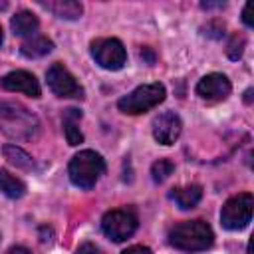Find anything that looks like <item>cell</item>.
I'll list each match as a JSON object with an SVG mask.
<instances>
[{
	"mask_svg": "<svg viewBox=\"0 0 254 254\" xmlns=\"http://www.w3.org/2000/svg\"><path fill=\"white\" fill-rule=\"evenodd\" d=\"M0 131L10 139L24 141L36 137L40 131L38 117L16 101H0Z\"/></svg>",
	"mask_w": 254,
	"mask_h": 254,
	"instance_id": "cell-1",
	"label": "cell"
},
{
	"mask_svg": "<svg viewBox=\"0 0 254 254\" xmlns=\"http://www.w3.org/2000/svg\"><path fill=\"white\" fill-rule=\"evenodd\" d=\"M214 242V232L204 220H183L169 230V244L185 250L198 252L210 248Z\"/></svg>",
	"mask_w": 254,
	"mask_h": 254,
	"instance_id": "cell-2",
	"label": "cell"
},
{
	"mask_svg": "<svg viewBox=\"0 0 254 254\" xmlns=\"http://www.w3.org/2000/svg\"><path fill=\"white\" fill-rule=\"evenodd\" d=\"M103 173H105V161L99 153L91 149H85L73 155L67 167L69 181L79 189H93Z\"/></svg>",
	"mask_w": 254,
	"mask_h": 254,
	"instance_id": "cell-3",
	"label": "cell"
},
{
	"mask_svg": "<svg viewBox=\"0 0 254 254\" xmlns=\"http://www.w3.org/2000/svg\"><path fill=\"white\" fill-rule=\"evenodd\" d=\"M165 95H167V91H165L163 83H145V85L135 87L131 93L123 95L117 101V107H119V111H123L127 115H139V113H145V111L157 107L159 103H163Z\"/></svg>",
	"mask_w": 254,
	"mask_h": 254,
	"instance_id": "cell-4",
	"label": "cell"
},
{
	"mask_svg": "<svg viewBox=\"0 0 254 254\" xmlns=\"http://www.w3.org/2000/svg\"><path fill=\"white\" fill-rule=\"evenodd\" d=\"M254 196L250 192H240L230 196L220 210V224L226 230H242L252 220Z\"/></svg>",
	"mask_w": 254,
	"mask_h": 254,
	"instance_id": "cell-5",
	"label": "cell"
},
{
	"mask_svg": "<svg viewBox=\"0 0 254 254\" xmlns=\"http://www.w3.org/2000/svg\"><path fill=\"white\" fill-rule=\"evenodd\" d=\"M137 214L133 208H115L103 214L101 218V230L107 238L113 242H123L137 230Z\"/></svg>",
	"mask_w": 254,
	"mask_h": 254,
	"instance_id": "cell-6",
	"label": "cell"
},
{
	"mask_svg": "<svg viewBox=\"0 0 254 254\" xmlns=\"http://www.w3.org/2000/svg\"><path fill=\"white\" fill-rule=\"evenodd\" d=\"M91 56L101 67L111 71L121 69L127 60V52L117 38H99L91 42Z\"/></svg>",
	"mask_w": 254,
	"mask_h": 254,
	"instance_id": "cell-7",
	"label": "cell"
},
{
	"mask_svg": "<svg viewBox=\"0 0 254 254\" xmlns=\"http://www.w3.org/2000/svg\"><path fill=\"white\" fill-rule=\"evenodd\" d=\"M46 79L50 89L58 97H83L81 85L75 81V77L69 73V69L64 64H52L46 71Z\"/></svg>",
	"mask_w": 254,
	"mask_h": 254,
	"instance_id": "cell-8",
	"label": "cell"
},
{
	"mask_svg": "<svg viewBox=\"0 0 254 254\" xmlns=\"http://www.w3.org/2000/svg\"><path fill=\"white\" fill-rule=\"evenodd\" d=\"M230 81L224 73H208L196 83V95L204 101H222L230 95Z\"/></svg>",
	"mask_w": 254,
	"mask_h": 254,
	"instance_id": "cell-9",
	"label": "cell"
},
{
	"mask_svg": "<svg viewBox=\"0 0 254 254\" xmlns=\"http://www.w3.org/2000/svg\"><path fill=\"white\" fill-rule=\"evenodd\" d=\"M183 131V121L175 111H165L153 119V137L161 145H173Z\"/></svg>",
	"mask_w": 254,
	"mask_h": 254,
	"instance_id": "cell-10",
	"label": "cell"
},
{
	"mask_svg": "<svg viewBox=\"0 0 254 254\" xmlns=\"http://www.w3.org/2000/svg\"><path fill=\"white\" fill-rule=\"evenodd\" d=\"M0 85H2L6 91L26 93V95H30V97H40V93H42L36 75L30 73V71H24V69H16V71L6 73V75L0 79Z\"/></svg>",
	"mask_w": 254,
	"mask_h": 254,
	"instance_id": "cell-11",
	"label": "cell"
},
{
	"mask_svg": "<svg viewBox=\"0 0 254 254\" xmlns=\"http://www.w3.org/2000/svg\"><path fill=\"white\" fill-rule=\"evenodd\" d=\"M38 26H40L38 18L32 12H28V10H22V12L14 14L12 20H10L12 32L16 36H20V38H32V36H36Z\"/></svg>",
	"mask_w": 254,
	"mask_h": 254,
	"instance_id": "cell-12",
	"label": "cell"
},
{
	"mask_svg": "<svg viewBox=\"0 0 254 254\" xmlns=\"http://www.w3.org/2000/svg\"><path fill=\"white\" fill-rule=\"evenodd\" d=\"M40 6H44L46 10H50L52 14H56L58 18L64 20H77L83 12L81 4L75 0H52V2H40Z\"/></svg>",
	"mask_w": 254,
	"mask_h": 254,
	"instance_id": "cell-13",
	"label": "cell"
},
{
	"mask_svg": "<svg viewBox=\"0 0 254 254\" xmlns=\"http://www.w3.org/2000/svg\"><path fill=\"white\" fill-rule=\"evenodd\" d=\"M171 198H173L183 210L194 208V206L200 202V198H202V187H198V185L179 187V189H175V190L171 192Z\"/></svg>",
	"mask_w": 254,
	"mask_h": 254,
	"instance_id": "cell-14",
	"label": "cell"
},
{
	"mask_svg": "<svg viewBox=\"0 0 254 254\" xmlns=\"http://www.w3.org/2000/svg\"><path fill=\"white\" fill-rule=\"evenodd\" d=\"M79 119H81V111L79 109H67L64 113V131H65V139L69 145H79L83 141V133L79 129Z\"/></svg>",
	"mask_w": 254,
	"mask_h": 254,
	"instance_id": "cell-15",
	"label": "cell"
},
{
	"mask_svg": "<svg viewBox=\"0 0 254 254\" xmlns=\"http://www.w3.org/2000/svg\"><path fill=\"white\" fill-rule=\"evenodd\" d=\"M52 48H54V44H52V40H48L46 36H32V38H28V40L22 44L20 52H22V56H26V58H42V56L50 54Z\"/></svg>",
	"mask_w": 254,
	"mask_h": 254,
	"instance_id": "cell-16",
	"label": "cell"
},
{
	"mask_svg": "<svg viewBox=\"0 0 254 254\" xmlns=\"http://www.w3.org/2000/svg\"><path fill=\"white\" fill-rule=\"evenodd\" d=\"M0 190L10 198H20L26 194V185L6 169H0Z\"/></svg>",
	"mask_w": 254,
	"mask_h": 254,
	"instance_id": "cell-17",
	"label": "cell"
},
{
	"mask_svg": "<svg viewBox=\"0 0 254 254\" xmlns=\"http://www.w3.org/2000/svg\"><path fill=\"white\" fill-rule=\"evenodd\" d=\"M2 153H4V157H6L12 165H16L18 169H24V171L36 169L34 159H32L24 149H20V147H16V145H4V147H2Z\"/></svg>",
	"mask_w": 254,
	"mask_h": 254,
	"instance_id": "cell-18",
	"label": "cell"
},
{
	"mask_svg": "<svg viewBox=\"0 0 254 254\" xmlns=\"http://www.w3.org/2000/svg\"><path fill=\"white\" fill-rule=\"evenodd\" d=\"M173 171H175V165H173V161H169V159H159V161H155L153 167H151V175H153V181H155V183L167 181V179L173 175Z\"/></svg>",
	"mask_w": 254,
	"mask_h": 254,
	"instance_id": "cell-19",
	"label": "cell"
},
{
	"mask_svg": "<svg viewBox=\"0 0 254 254\" xmlns=\"http://www.w3.org/2000/svg\"><path fill=\"white\" fill-rule=\"evenodd\" d=\"M244 46H246L244 36L234 34V36L230 38L228 46H226V54H228V58H230V60H238V58L242 56V52H244Z\"/></svg>",
	"mask_w": 254,
	"mask_h": 254,
	"instance_id": "cell-20",
	"label": "cell"
},
{
	"mask_svg": "<svg viewBox=\"0 0 254 254\" xmlns=\"http://www.w3.org/2000/svg\"><path fill=\"white\" fill-rule=\"evenodd\" d=\"M75 254H101V250H99L95 244L85 242V244H81V246L75 250Z\"/></svg>",
	"mask_w": 254,
	"mask_h": 254,
	"instance_id": "cell-21",
	"label": "cell"
},
{
	"mask_svg": "<svg viewBox=\"0 0 254 254\" xmlns=\"http://www.w3.org/2000/svg\"><path fill=\"white\" fill-rule=\"evenodd\" d=\"M121 254H153V252H151V248L137 244V246H129V248H127V250H123Z\"/></svg>",
	"mask_w": 254,
	"mask_h": 254,
	"instance_id": "cell-22",
	"label": "cell"
},
{
	"mask_svg": "<svg viewBox=\"0 0 254 254\" xmlns=\"http://www.w3.org/2000/svg\"><path fill=\"white\" fill-rule=\"evenodd\" d=\"M242 20H244V24H246L248 28L254 26V20H252V16H250V4L244 6V10H242Z\"/></svg>",
	"mask_w": 254,
	"mask_h": 254,
	"instance_id": "cell-23",
	"label": "cell"
},
{
	"mask_svg": "<svg viewBox=\"0 0 254 254\" xmlns=\"http://www.w3.org/2000/svg\"><path fill=\"white\" fill-rule=\"evenodd\" d=\"M6 254H32L28 248H24V246H12Z\"/></svg>",
	"mask_w": 254,
	"mask_h": 254,
	"instance_id": "cell-24",
	"label": "cell"
},
{
	"mask_svg": "<svg viewBox=\"0 0 254 254\" xmlns=\"http://www.w3.org/2000/svg\"><path fill=\"white\" fill-rule=\"evenodd\" d=\"M2 40H4V34H2V28H0V44H2Z\"/></svg>",
	"mask_w": 254,
	"mask_h": 254,
	"instance_id": "cell-25",
	"label": "cell"
}]
</instances>
